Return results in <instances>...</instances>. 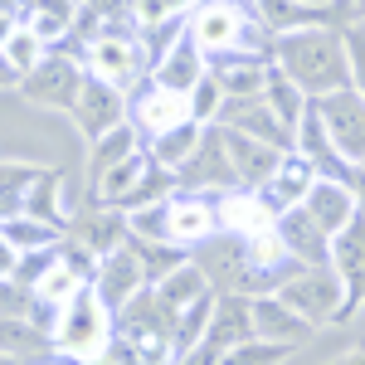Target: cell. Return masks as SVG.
I'll return each instance as SVG.
<instances>
[{
	"mask_svg": "<svg viewBox=\"0 0 365 365\" xmlns=\"http://www.w3.org/2000/svg\"><path fill=\"white\" fill-rule=\"evenodd\" d=\"M273 63L307 93L312 103L351 88V49H346V34H336V29H327V25L278 34Z\"/></svg>",
	"mask_w": 365,
	"mask_h": 365,
	"instance_id": "cell-1",
	"label": "cell"
},
{
	"mask_svg": "<svg viewBox=\"0 0 365 365\" xmlns=\"http://www.w3.org/2000/svg\"><path fill=\"white\" fill-rule=\"evenodd\" d=\"M113 341H117V312L88 282V287L73 292V302L58 312L54 351H63L68 361H78V365H103L113 356Z\"/></svg>",
	"mask_w": 365,
	"mask_h": 365,
	"instance_id": "cell-2",
	"label": "cell"
},
{
	"mask_svg": "<svg viewBox=\"0 0 365 365\" xmlns=\"http://www.w3.org/2000/svg\"><path fill=\"white\" fill-rule=\"evenodd\" d=\"M195 263L210 273L215 292H239V297H263V292H273V282L258 273V263L249 258V244H244L239 234H229V239H205V253H200Z\"/></svg>",
	"mask_w": 365,
	"mask_h": 365,
	"instance_id": "cell-3",
	"label": "cell"
},
{
	"mask_svg": "<svg viewBox=\"0 0 365 365\" xmlns=\"http://www.w3.org/2000/svg\"><path fill=\"white\" fill-rule=\"evenodd\" d=\"M249 20H253V10L239 5V0H200L190 10V39L205 49V58L239 54V44L249 34Z\"/></svg>",
	"mask_w": 365,
	"mask_h": 365,
	"instance_id": "cell-4",
	"label": "cell"
},
{
	"mask_svg": "<svg viewBox=\"0 0 365 365\" xmlns=\"http://www.w3.org/2000/svg\"><path fill=\"white\" fill-rule=\"evenodd\" d=\"M278 297L292 312H302L312 327H322V322H331V317L346 312V287H341L336 268H297L278 287Z\"/></svg>",
	"mask_w": 365,
	"mask_h": 365,
	"instance_id": "cell-5",
	"label": "cell"
},
{
	"mask_svg": "<svg viewBox=\"0 0 365 365\" xmlns=\"http://www.w3.org/2000/svg\"><path fill=\"white\" fill-rule=\"evenodd\" d=\"M88 73L83 63H78V54H49L34 73L25 78V93L34 108H49V113H73L78 108V93H83Z\"/></svg>",
	"mask_w": 365,
	"mask_h": 365,
	"instance_id": "cell-6",
	"label": "cell"
},
{
	"mask_svg": "<svg viewBox=\"0 0 365 365\" xmlns=\"http://www.w3.org/2000/svg\"><path fill=\"white\" fill-rule=\"evenodd\" d=\"M175 180H180L185 190H200V195H229V190H239V175H234V156H229L225 127H205L200 151L175 170Z\"/></svg>",
	"mask_w": 365,
	"mask_h": 365,
	"instance_id": "cell-7",
	"label": "cell"
},
{
	"mask_svg": "<svg viewBox=\"0 0 365 365\" xmlns=\"http://www.w3.org/2000/svg\"><path fill=\"white\" fill-rule=\"evenodd\" d=\"M132 29H137V25H108V29H103V39H93V44L83 49L88 73H98L103 83L122 88V93L137 83V73H141V44H137Z\"/></svg>",
	"mask_w": 365,
	"mask_h": 365,
	"instance_id": "cell-8",
	"label": "cell"
},
{
	"mask_svg": "<svg viewBox=\"0 0 365 365\" xmlns=\"http://www.w3.org/2000/svg\"><path fill=\"white\" fill-rule=\"evenodd\" d=\"M73 127L83 132L88 141H103L108 132H117L122 122H132V103H127V93L113 83H103L98 73H88L83 93H78V108H73Z\"/></svg>",
	"mask_w": 365,
	"mask_h": 365,
	"instance_id": "cell-9",
	"label": "cell"
},
{
	"mask_svg": "<svg viewBox=\"0 0 365 365\" xmlns=\"http://www.w3.org/2000/svg\"><path fill=\"white\" fill-rule=\"evenodd\" d=\"M317 113L351 166H365V98L356 88H341L331 98H317Z\"/></svg>",
	"mask_w": 365,
	"mask_h": 365,
	"instance_id": "cell-10",
	"label": "cell"
},
{
	"mask_svg": "<svg viewBox=\"0 0 365 365\" xmlns=\"http://www.w3.org/2000/svg\"><path fill=\"white\" fill-rule=\"evenodd\" d=\"M205 78H210V58H205V49L190 39V29L151 63V83L166 88V93H180V98H190Z\"/></svg>",
	"mask_w": 365,
	"mask_h": 365,
	"instance_id": "cell-11",
	"label": "cell"
},
{
	"mask_svg": "<svg viewBox=\"0 0 365 365\" xmlns=\"http://www.w3.org/2000/svg\"><path fill=\"white\" fill-rule=\"evenodd\" d=\"M215 127H229V132L258 137V141H268V146H278V151H297V137H292V132L282 127L278 113H273V108H268L263 98H229Z\"/></svg>",
	"mask_w": 365,
	"mask_h": 365,
	"instance_id": "cell-12",
	"label": "cell"
},
{
	"mask_svg": "<svg viewBox=\"0 0 365 365\" xmlns=\"http://www.w3.org/2000/svg\"><path fill=\"white\" fill-rule=\"evenodd\" d=\"M93 287H98V297H103L113 312H122V307H127V302L141 292V287H151V282H146V273H141V263H137V253H132V244H122V249H113L108 258H98Z\"/></svg>",
	"mask_w": 365,
	"mask_h": 365,
	"instance_id": "cell-13",
	"label": "cell"
},
{
	"mask_svg": "<svg viewBox=\"0 0 365 365\" xmlns=\"http://www.w3.org/2000/svg\"><path fill=\"white\" fill-rule=\"evenodd\" d=\"M278 234H282V244H287V253H292L297 268H331V244H336V239L317 225L302 205L287 210L278 220Z\"/></svg>",
	"mask_w": 365,
	"mask_h": 365,
	"instance_id": "cell-14",
	"label": "cell"
},
{
	"mask_svg": "<svg viewBox=\"0 0 365 365\" xmlns=\"http://www.w3.org/2000/svg\"><path fill=\"white\" fill-rule=\"evenodd\" d=\"M225 141H229V156H234L239 190H263L278 175L282 156H287L278 146H268V141H258V137H244V132H229V127H225Z\"/></svg>",
	"mask_w": 365,
	"mask_h": 365,
	"instance_id": "cell-15",
	"label": "cell"
},
{
	"mask_svg": "<svg viewBox=\"0 0 365 365\" xmlns=\"http://www.w3.org/2000/svg\"><path fill=\"white\" fill-rule=\"evenodd\" d=\"M132 122H137L146 141H156L161 132H175V127H185V122H195L190 117V98H180V93H166V88H141V98L132 103Z\"/></svg>",
	"mask_w": 365,
	"mask_h": 365,
	"instance_id": "cell-16",
	"label": "cell"
},
{
	"mask_svg": "<svg viewBox=\"0 0 365 365\" xmlns=\"http://www.w3.org/2000/svg\"><path fill=\"white\" fill-rule=\"evenodd\" d=\"M331 268H336L341 287H346V312H356L365 302V215H356V225L331 244Z\"/></svg>",
	"mask_w": 365,
	"mask_h": 365,
	"instance_id": "cell-17",
	"label": "cell"
},
{
	"mask_svg": "<svg viewBox=\"0 0 365 365\" xmlns=\"http://www.w3.org/2000/svg\"><path fill=\"white\" fill-rule=\"evenodd\" d=\"M220 225V195H200V190H175L170 195V229L175 244H205Z\"/></svg>",
	"mask_w": 365,
	"mask_h": 365,
	"instance_id": "cell-18",
	"label": "cell"
},
{
	"mask_svg": "<svg viewBox=\"0 0 365 365\" xmlns=\"http://www.w3.org/2000/svg\"><path fill=\"white\" fill-rule=\"evenodd\" d=\"M302 210H307L317 225L327 229L331 239H341L346 229L356 225V215H361V200H356V190L351 185H336V180H317L312 185V195L302 200Z\"/></svg>",
	"mask_w": 365,
	"mask_h": 365,
	"instance_id": "cell-19",
	"label": "cell"
},
{
	"mask_svg": "<svg viewBox=\"0 0 365 365\" xmlns=\"http://www.w3.org/2000/svg\"><path fill=\"white\" fill-rule=\"evenodd\" d=\"M68 234H73V244L88 249L93 258H108L113 249L127 244L132 229H127V215H117L113 205H98V210H88V215H73Z\"/></svg>",
	"mask_w": 365,
	"mask_h": 365,
	"instance_id": "cell-20",
	"label": "cell"
},
{
	"mask_svg": "<svg viewBox=\"0 0 365 365\" xmlns=\"http://www.w3.org/2000/svg\"><path fill=\"white\" fill-rule=\"evenodd\" d=\"M317 180H322V175L312 170V161H302L297 151H287V156H282V166H278V175H273L258 195H263V205L282 220L287 210H297V205L312 195V185H317Z\"/></svg>",
	"mask_w": 365,
	"mask_h": 365,
	"instance_id": "cell-21",
	"label": "cell"
},
{
	"mask_svg": "<svg viewBox=\"0 0 365 365\" xmlns=\"http://www.w3.org/2000/svg\"><path fill=\"white\" fill-rule=\"evenodd\" d=\"M253 327H258V336H263V341H278V346H292V351L312 336V322L302 317V312L287 307L278 292L253 297Z\"/></svg>",
	"mask_w": 365,
	"mask_h": 365,
	"instance_id": "cell-22",
	"label": "cell"
},
{
	"mask_svg": "<svg viewBox=\"0 0 365 365\" xmlns=\"http://www.w3.org/2000/svg\"><path fill=\"white\" fill-rule=\"evenodd\" d=\"M258 336V327H253V297H239V292H220V302H215V327H210V351L215 356H225L234 346H244V341Z\"/></svg>",
	"mask_w": 365,
	"mask_h": 365,
	"instance_id": "cell-23",
	"label": "cell"
},
{
	"mask_svg": "<svg viewBox=\"0 0 365 365\" xmlns=\"http://www.w3.org/2000/svg\"><path fill=\"white\" fill-rule=\"evenodd\" d=\"M220 225H225V234L253 239V234H263V229L278 225V215L263 205L258 190H229V195H220Z\"/></svg>",
	"mask_w": 365,
	"mask_h": 365,
	"instance_id": "cell-24",
	"label": "cell"
},
{
	"mask_svg": "<svg viewBox=\"0 0 365 365\" xmlns=\"http://www.w3.org/2000/svg\"><path fill=\"white\" fill-rule=\"evenodd\" d=\"M263 103H268V108L278 113V122L287 127V132H292V137H297V127H302V117H307V108H312V98H307V93H302L297 83H292L287 73H282L278 63L268 68V83H263Z\"/></svg>",
	"mask_w": 365,
	"mask_h": 365,
	"instance_id": "cell-25",
	"label": "cell"
},
{
	"mask_svg": "<svg viewBox=\"0 0 365 365\" xmlns=\"http://www.w3.org/2000/svg\"><path fill=\"white\" fill-rule=\"evenodd\" d=\"M156 292H161V302L180 317L185 307H195L200 297H210V292H215V282H210V273H205L195 258H190V263H180L166 282H156Z\"/></svg>",
	"mask_w": 365,
	"mask_h": 365,
	"instance_id": "cell-26",
	"label": "cell"
},
{
	"mask_svg": "<svg viewBox=\"0 0 365 365\" xmlns=\"http://www.w3.org/2000/svg\"><path fill=\"white\" fill-rule=\"evenodd\" d=\"M151 166H156V161L141 151V156H132V161L113 166L108 175H98V180H93V195H98V205H113V210H122V205L132 200V190L146 180V170H151Z\"/></svg>",
	"mask_w": 365,
	"mask_h": 365,
	"instance_id": "cell-27",
	"label": "cell"
},
{
	"mask_svg": "<svg viewBox=\"0 0 365 365\" xmlns=\"http://www.w3.org/2000/svg\"><path fill=\"white\" fill-rule=\"evenodd\" d=\"M200 141H205V127H200V122H185V127H175V132H161L156 141H146V156H151L161 170L175 175V170L200 151Z\"/></svg>",
	"mask_w": 365,
	"mask_h": 365,
	"instance_id": "cell-28",
	"label": "cell"
},
{
	"mask_svg": "<svg viewBox=\"0 0 365 365\" xmlns=\"http://www.w3.org/2000/svg\"><path fill=\"white\" fill-rule=\"evenodd\" d=\"M0 54H5V73L25 83L29 73H34V68L49 58V44H44V39H39V34L25 25V29H5V44H0Z\"/></svg>",
	"mask_w": 365,
	"mask_h": 365,
	"instance_id": "cell-29",
	"label": "cell"
},
{
	"mask_svg": "<svg viewBox=\"0 0 365 365\" xmlns=\"http://www.w3.org/2000/svg\"><path fill=\"white\" fill-rule=\"evenodd\" d=\"M132 156H141V127L137 122H122L117 132H108L103 141H93V161H88V170H93V180H98V175H108L113 166L132 161Z\"/></svg>",
	"mask_w": 365,
	"mask_h": 365,
	"instance_id": "cell-30",
	"label": "cell"
},
{
	"mask_svg": "<svg viewBox=\"0 0 365 365\" xmlns=\"http://www.w3.org/2000/svg\"><path fill=\"white\" fill-rule=\"evenodd\" d=\"M78 15H83L78 0H34V20H29V29H34L44 44H54V39H68V34L78 29Z\"/></svg>",
	"mask_w": 365,
	"mask_h": 365,
	"instance_id": "cell-31",
	"label": "cell"
},
{
	"mask_svg": "<svg viewBox=\"0 0 365 365\" xmlns=\"http://www.w3.org/2000/svg\"><path fill=\"white\" fill-rule=\"evenodd\" d=\"M63 234H68V229L44 225V220H34V215H10V220H5V249H15V253L58 249V239H63Z\"/></svg>",
	"mask_w": 365,
	"mask_h": 365,
	"instance_id": "cell-32",
	"label": "cell"
},
{
	"mask_svg": "<svg viewBox=\"0 0 365 365\" xmlns=\"http://www.w3.org/2000/svg\"><path fill=\"white\" fill-rule=\"evenodd\" d=\"M253 15L263 20V25L273 29V34H292V29H312L322 20V10H302L297 0H258L253 5Z\"/></svg>",
	"mask_w": 365,
	"mask_h": 365,
	"instance_id": "cell-33",
	"label": "cell"
},
{
	"mask_svg": "<svg viewBox=\"0 0 365 365\" xmlns=\"http://www.w3.org/2000/svg\"><path fill=\"white\" fill-rule=\"evenodd\" d=\"M127 244H132V253H137V263H141V273H146L151 287H156V282H166L180 263H190L175 244H141V239H132V234H127Z\"/></svg>",
	"mask_w": 365,
	"mask_h": 365,
	"instance_id": "cell-34",
	"label": "cell"
},
{
	"mask_svg": "<svg viewBox=\"0 0 365 365\" xmlns=\"http://www.w3.org/2000/svg\"><path fill=\"white\" fill-rule=\"evenodd\" d=\"M127 229H132V239H141V244H175V229H170V200L146 205V210H132V215H127Z\"/></svg>",
	"mask_w": 365,
	"mask_h": 365,
	"instance_id": "cell-35",
	"label": "cell"
},
{
	"mask_svg": "<svg viewBox=\"0 0 365 365\" xmlns=\"http://www.w3.org/2000/svg\"><path fill=\"white\" fill-rule=\"evenodd\" d=\"M185 10H190V0H137L132 25L141 34L146 29H166V25H185Z\"/></svg>",
	"mask_w": 365,
	"mask_h": 365,
	"instance_id": "cell-36",
	"label": "cell"
},
{
	"mask_svg": "<svg viewBox=\"0 0 365 365\" xmlns=\"http://www.w3.org/2000/svg\"><path fill=\"white\" fill-rule=\"evenodd\" d=\"M39 166H20V161H5V220L10 215H25V200L29 190L39 185Z\"/></svg>",
	"mask_w": 365,
	"mask_h": 365,
	"instance_id": "cell-37",
	"label": "cell"
},
{
	"mask_svg": "<svg viewBox=\"0 0 365 365\" xmlns=\"http://www.w3.org/2000/svg\"><path fill=\"white\" fill-rule=\"evenodd\" d=\"M287 356H292V346H278V341L253 336V341H244V346L225 351V356H220V365H282Z\"/></svg>",
	"mask_w": 365,
	"mask_h": 365,
	"instance_id": "cell-38",
	"label": "cell"
},
{
	"mask_svg": "<svg viewBox=\"0 0 365 365\" xmlns=\"http://www.w3.org/2000/svg\"><path fill=\"white\" fill-rule=\"evenodd\" d=\"M225 103H229L225 88H220V78L210 73V78L190 93V117H195L200 127H215V122H220V113H225Z\"/></svg>",
	"mask_w": 365,
	"mask_h": 365,
	"instance_id": "cell-39",
	"label": "cell"
},
{
	"mask_svg": "<svg viewBox=\"0 0 365 365\" xmlns=\"http://www.w3.org/2000/svg\"><path fill=\"white\" fill-rule=\"evenodd\" d=\"M346 49H351V88L365 98V34H346Z\"/></svg>",
	"mask_w": 365,
	"mask_h": 365,
	"instance_id": "cell-40",
	"label": "cell"
},
{
	"mask_svg": "<svg viewBox=\"0 0 365 365\" xmlns=\"http://www.w3.org/2000/svg\"><path fill=\"white\" fill-rule=\"evenodd\" d=\"M331 365H365V346H356V351H346L341 361H331Z\"/></svg>",
	"mask_w": 365,
	"mask_h": 365,
	"instance_id": "cell-41",
	"label": "cell"
},
{
	"mask_svg": "<svg viewBox=\"0 0 365 365\" xmlns=\"http://www.w3.org/2000/svg\"><path fill=\"white\" fill-rule=\"evenodd\" d=\"M297 5H302V10H331L336 0H297Z\"/></svg>",
	"mask_w": 365,
	"mask_h": 365,
	"instance_id": "cell-42",
	"label": "cell"
},
{
	"mask_svg": "<svg viewBox=\"0 0 365 365\" xmlns=\"http://www.w3.org/2000/svg\"><path fill=\"white\" fill-rule=\"evenodd\" d=\"M351 10H356V15H365V0H351Z\"/></svg>",
	"mask_w": 365,
	"mask_h": 365,
	"instance_id": "cell-43",
	"label": "cell"
}]
</instances>
